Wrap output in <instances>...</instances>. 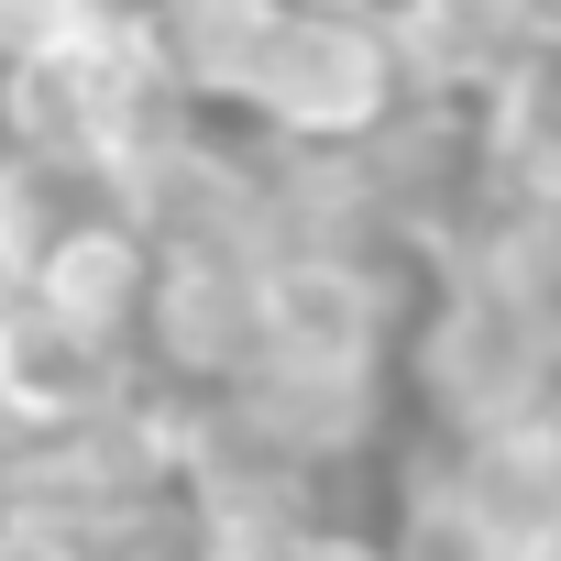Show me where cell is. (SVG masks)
<instances>
[{
    "label": "cell",
    "instance_id": "14",
    "mask_svg": "<svg viewBox=\"0 0 561 561\" xmlns=\"http://www.w3.org/2000/svg\"><path fill=\"white\" fill-rule=\"evenodd\" d=\"M386 539H397V561H517V550L462 506V484L440 473V451H419V462L397 473V528H386Z\"/></svg>",
    "mask_w": 561,
    "mask_h": 561
},
{
    "label": "cell",
    "instance_id": "13",
    "mask_svg": "<svg viewBox=\"0 0 561 561\" xmlns=\"http://www.w3.org/2000/svg\"><path fill=\"white\" fill-rule=\"evenodd\" d=\"M34 298H56V309H78V320H100V331H144L154 242H144L133 220H100V231H78V242H56V253L34 264Z\"/></svg>",
    "mask_w": 561,
    "mask_h": 561
},
{
    "label": "cell",
    "instance_id": "10",
    "mask_svg": "<svg viewBox=\"0 0 561 561\" xmlns=\"http://www.w3.org/2000/svg\"><path fill=\"white\" fill-rule=\"evenodd\" d=\"M100 220H133L122 209V165L111 154H56V144H0V242H12L23 264V287H34V264Z\"/></svg>",
    "mask_w": 561,
    "mask_h": 561
},
{
    "label": "cell",
    "instance_id": "21",
    "mask_svg": "<svg viewBox=\"0 0 561 561\" xmlns=\"http://www.w3.org/2000/svg\"><path fill=\"white\" fill-rule=\"evenodd\" d=\"M517 561H561V528H550V539H528V550H517Z\"/></svg>",
    "mask_w": 561,
    "mask_h": 561
},
{
    "label": "cell",
    "instance_id": "11",
    "mask_svg": "<svg viewBox=\"0 0 561 561\" xmlns=\"http://www.w3.org/2000/svg\"><path fill=\"white\" fill-rule=\"evenodd\" d=\"M154 34L198 111H253V78L287 34V0H154Z\"/></svg>",
    "mask_w": 561,
    "mask_h": 561
},
{
    "label": "cell",
    "instance_id": "1",
    "mask_svg": "<svg viewBox=\"0 0 561 561\" xmlns=\"http://www.w3.org/2000/svg\"><path fill=\"white\" fill-rule=\"evenodd\" d=\"M408 386L440 419V440L484 430V419H539V408H561V342L473 253H451V264H430V309L408 331Z\"/></svg>",
    "mask_w": 561,
    "mask_h": 561
},
{
    "label": "cell",
    "instance_id": "7",
    "mask_svg": "<svg viewBox=\"0 0 561 561\" xmlns=\"http://www.w3.org/2000/svg\"><path fill=\"white\" fill-rule=\"evenodd\" d=\"M440 473L462 484V506H473V517H484L506 550L550 539V528H561V408L451 430V440H440Z\"/></svg>",
    "mask_w": 561,
    "mask_h": 561
},
{
    "label": "cell",
    "instance_id": "16",
    "mask_svg": "<svg viewBox=\"0 0 561 561\" xmlns=\"http://www.w3.org/2000/svg\"><path fill=\"white\" fill-rule=\"evenodd\" d=\"M45 440H56V430H34L23 408H0V506H34V473H45Z\"/></svg>",
    "mask_w": 561,
    "mask_h": 561
},
{
    "label": "cell",
    "instance_id": "5",
    "mask_svg": "<svg viewBox=\"0 0 561 561\" xmlns=\"http://www.w3.org/2000/svg\"><path fill=\"white\" fill-rule=\"evenodd\" d=\"M133 386H144V342L133 331H100V320H78V309H56L34 287L0 309V408H23L34 430H89Z\"/></svg>",
    "mask_w": 561,
    "mask_h": 561
},
{
    "label": "cell",
    "instance_id": "4",
    "mask_svg": "<svg viewBox=\"0 0 561 561\" xmlns=\"http://www.w3.org/2000/svg\"><path fill=\"white\" fill-rule=\"evenodd\" d=\"M408 275L386 253H264V353L287 364H386Z\"/></svg>",
    "mask_w": 561,
    "mask_h": 561
},
{
    "label": "cell",
    "instance_id": "3",
    "mask_svg": "<svg viewBox=\"0 0 561 561\" xmlns=\"http://www.w3.org/2000/svg\"><path fill=\"white\" fill-rule=\"evenodd\" d=\"M122 165V209L133 231L154 242V264H187V253H264V154L242 144H209V122H176Z\"/></svg>",
    "mask_w": 561,
    "mask_h": 561
},
{
    "label": "cell",
    "instance_id": "17",
    "mask_svg": "<svg viewBox=\"0 0 561 561\" xmlns=\"http://www.w3.org/2000/svg\"><path fill=\"white\" fill-rule=\"evenodd\" d=\"M298 561H397V539L386 528H353V517H309Z\"/></svg>",
    "mask_w": 561,
    "mask_h": 561
},
{
    "label": "cell",
    "instance_id": "20",
    "mask_svg": "<svg viewBox=\"0 0 561 561\" xmlns=\"http://www.w3.org/2000/svg\"><path fill=\"white\" fill-rule=\"evenodd\" d=\"M23 298V264H12V242H0V309H12Z\"/></svg>",
    "mask_w": 561,
    "mask_h": 561
},
{
    "label": "cell",
    "instance_id": "15",
    "mask_svg": "<svg viewBox=\"0 0 561 561\" xmlns=\"http://www.w3.org/2000/svg\"><path fill=\"white\" fill-rule=\"evenodd\" d=\"M133 0H0V56H34V45H67V34H100L122 23Z\"/></svg>",
    "mask_w": 561,
    "mask_h": 561
},
{
    "label": "cell",
    "instance_id": "18",
    "mask_svg": "<svg viewBox=\"0 0 561 561\" xmlns=\"http://www.w3.org/2000/svg\"><path fill=\"white\" fill-rule=\"evenodd\" d=\"M517 34H528L539 56H561V0H517Z\"/></svg>",
    "mask_w": 561,
    "mask_h": 561
},
{
    "label": "cell",
    "instance_id": "12",
    "mask_svg": "<svg viewBox=\"0 0 561 561\" xmlns=\"http://www.w3.org/2000/svg\"><path fill=\"white\" fill-rule=\"evenodd\" d=\"M473 133H484V165L506 198H550L561 187V56H517L484 100H473Z\"/></svg>",
    "mask_w": 561,
    "mask_h": 561
},
{
    "label": "cell",
    "instance_id": "6",
    "mask_svg": "<svg viewBox=\"0 0 561 561\" xmlns=\"http://www.w3.org/2000/svg\"><path fill=\"white\" fill-rule=\"evenodd\" d=\"M144 364L176 386H242L264 364V253H187L154 264L144 298Z\"/></svg>",
    "mask_w": 561,
    "mask_h": 561
},
{
    "label": "cell",
    "instance_id": "2",
    "mask_svg": "<svg viewBox=\"0 0 561 561\" xmlns=\"http://www.w3.org/2000/svg\"><path fill=\"white\" fill-rule=\"evenodd\" d=\"M408 111V67L386 12H287L264 78H253V133L287 144H375Z\"/></svg>",
    "mask_w": 561,
    "mask_h": 561
},
{
    "label": "cell",
    "instance_id": "8",
    "mask_svg": "<svg viewBox=\"0 0 561 561\" xmlns=\"http://www.w3.org/2000/svg\"><path fill=\"white\" fill-rule=\"evenodd\" d=\"M386 34H397L408 100H451V111H473L528 56L517 0H386Z\"/></svg>",
    "mask_w": 561,
    "mask_h": 561
},
{
    "label": "cell",
    "instance_id": "19",
    "mask_svg": "<svg viewBox=\"0 0 561 561\" xmlns=\"http://www.w3.org/2000/svg\"><path fill=\"white\" fill-rule=\"evenodd\" d=\"M287 12H386V0H287Z\"/></svg>",
    "mask_w": 561,
    "mask_h": 561
},
{
    "label": "cell",
    "instance_id": "9",
    "mask_svg": "<svg viewBox=\"0 0 561 561\" xmlns=\"http://www.w3.org/2000/svg\"><path fill=\"white\" fill-rule=\"evenodd\" d=\"M242 397L287 430L320 473H353L386 440V364H287V353H264L242 375Z\"/></svg>",
    "mask_w": 561,
    "mask_h": 561
}]
</instances>
